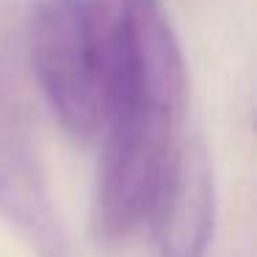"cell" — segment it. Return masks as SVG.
<instances>
[{
	"instance_id": "obj_1",
	"label": "cell",
	"mask_w": 257,
	"mask_h": 257,
	"mask_svg": "<svg viewBox=\"0 0 257 257\" xmlns=\"http://www.w3.org/2000/svg\"><path fill=\"white\" fill-rule=\"evenodd\" d=\"M185 94V58L163 3L122 0V50L97 136L94 227L102 238H124L150 218L180 144Z\"/></svg>"
},
{
	"instance_id": "obj_3",
	"label": "cell",
	"mask_w": 257,
	"mask_h": 257,
	"mask_svg": "<svg viewBox=\"0 0 257 257\" xmlns=\"http://www.w3.org/2000/svg\"><path fill=\"white\" fill-rule=\"evenodd\" d=\"M0 216L36 257H72L47 172L12 80L0 69Z\"/></svg>"
},
{
	"instance_id": "obj_2",
	"label": "cell",
	"mask_w": 257,
	"mask_h": 257,
	"mask_svg": "<svg viewBox=\"0 0 257 257\" xmlns=\"http://www.w3.org/2000/svg\"><path fill=\"white\" fill-rule=\"evenodd\" d=\"M122 50V0H42L28 23L36 83L72 139L97 141Z\"/></svg>"
},
{
	"instance_id": "obj_4",
	"label": "cell",
	"mask_w": 257,
	"mask_h": 257,
	"mask_svg": "<svg viewBox=\"0 0 257 257\" xmlns=\"http://www.w3.org/2000/svg\"><path fill=\"white\" fill-rule=\"evenodd\" d=\"M147 221L163 257H205L216 221V180L199 141L180 139L174 147Z\"/></svg>"
}]
</instances>
